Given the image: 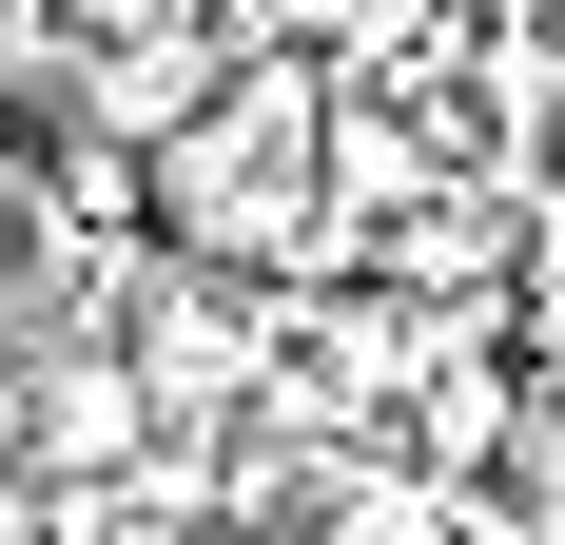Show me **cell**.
Instances as JSON below:
<instances>
[{
  "instance_id": "cell-1",
  "label": "cell",
  "mask_w": 565,
  "mask_h": 545,
  "mask_svg": "<svg viewBox=\"0 0 565 545\" xmlns=\"http://www.w3.org/2000/svg\"><path fill=\"white\" fill-rule=\"evenodd\" d=\"M332 98H351L332 40H234L215 98L137 157V234L234 292H312L332 272Z\"/></svg>"
},
{
  "instance_id": "cell-2",
  "label": "cell",
  "mask_w": 565,
  "mask_h": 545,
  "mask_svg": "<svg viewBox=\"0 0 565 545\" xmlns=\"http://www.w3.org/2000/svg\"><path fill=\"white\" fill-rule=\"evenodd\" d=\"M20 468H40V488H137V468H157V389L117 371V331L20 351Z\"/></svg>"
},
{
  "instance_id": "cell-3",
  "label": "cell",
  "mask_w": 565,
  "mask_h": 545,
  "mask_svg": "<svg viewBox=\"0 0 565 545\" xmlns=\"http://www.w3.org/2000/svg\"><path fill=\"white\" fill-rule=\"evenodd\" d=\"M292 545H468V488H429L409 448H332L312 506H292Z\"/></svg>"
},
{
  "instance_id": "cell-4",
  "label": "cell",
  "mask_w": 565,
  "mask_h": 545,
  "mask_svg": "<svg viewBox=\"0 0 565 545\" xmlns=\"http://www.w3.org/2000/svg\"><path fill=\"white\" fill-rule=\"evenodd\" d=\"M0 488H40V468H20V331H0Z\"/></svg>"
}]
</instances>
